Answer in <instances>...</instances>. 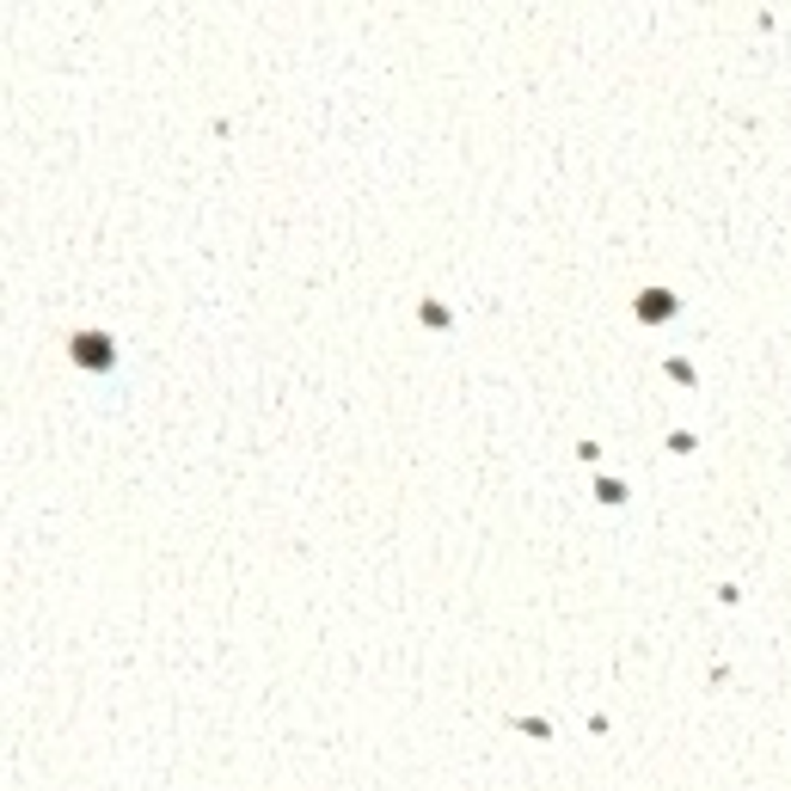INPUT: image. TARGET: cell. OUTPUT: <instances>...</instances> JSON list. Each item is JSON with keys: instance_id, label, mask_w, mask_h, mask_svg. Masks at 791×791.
Returning <instances> with one entry per match:
<instances>
[{"instance_id": "cell-1", "label": "cell", "mask_w": 791, "mask_h": 791, "mask_svg": "<svg viewBox=\"0 0 791 791\" xmlns=\"http://www.w3.org/2000/svg\"><path fill=\"white\" fill-rule=\"evenodd\" d=\"M68 357H75L80 369H92V374H111L117 369V344L105 332H75V338H68Z\"/></svg>"}, {"instance_id": "cell-2", "label": "cell", "mask_w": 791, "mask_h": 791, "mask_svg": "<svg viewBox=\"0 0 791 791\" xmlns=\"http://www.w3.org/2000/svg\"><path fill=\"white\" fill-rule=\"evenodd\" d=\"M638 320H651V325L675 320V295H668V289H644V295H638Z\"/></svg>"}]
</instances>
